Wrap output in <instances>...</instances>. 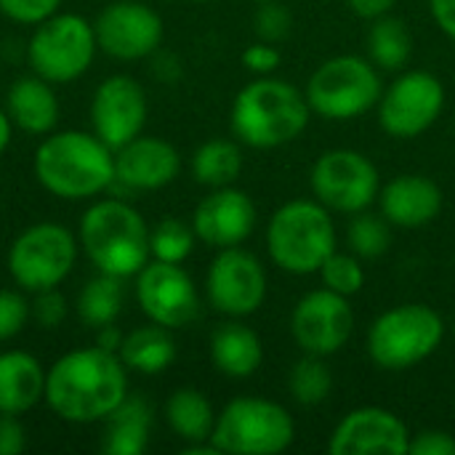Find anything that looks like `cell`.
<instances>
[{
    "label": "cell",
    "instance_id": "cell-12",
    "mask_svg": "<svg viewBox=\"0 0 455 455\" xmlns=\"http://www.w3.org/2000/svg\"><path fill=\"white\" fill-rule=\"evenodd\" d=\"M445 107L440 77L427 69L400 75L379 99V123L392 139H416L427 133Z\"/></svg>",
    "mask_w": 455,
    "mask_h": 455
},
{
    "label": "cell",
    "instance_id": "cell-10",
    "mask_svg": "<svg viewBox=\"0 0 455 455\" xmlns=\"http://www.w3.org/2000/svg\"><path fill=\"white\" fill-rule=\"evenodd\" d=\"M77 251L80 243L67 227L56 221H40L27 227L11 243L5 264L21 291L37 293L45 288H59L69 277Z\"/></svg>",
    "mask_w": 455,
    "mask_h": 455
},
{
    "label": "cell",
    "instance_id": "cell-2",
    "mask_svg": "<svg viewBox=\"0 0 455 455\" xmlns=\"http://www.w3.org/2000/svg\"><path fill=\"white\" fill-rule=\"evenodd\" d=\"M40 187L61 200H91L115 184V149L93 131H51L35 149Z\"/></svg>",
    "mask_w": 455,
    "mask_h": 455
},
{
    "label": "cell",
    "instance_id": "cell-36",
    "mask_svg": "<svg viewBox=\"0 0 455 455\" xmlns=\"http://www.w3.org/2000/svg\"><path fill=\"white\" fill-rule=\"evenodd\" d=\"M67 315H69V304H67V299H64V293L59 288L37 291L32 304H29V320H35L45 331L59 328L67 320Z\"/></svg>",
    "mask_w": 455,
    "mask_h": 455
},
{
    "label": "cell",
    "instance_id": "cell-48",
    "mask_svg": "<svg viewBox=\"0 0 455 455\" xmlns=\"http://www.w3.org/2000/svg\"><path fill=\"white\" fill-rule=\"evenodd\" d=\"M256 3H267V0H256Z\"/></svg>",
    "mask_w": 455,
    "mask_h": 455
},
{
    "label": "cell",
    "instance_id": "cell-44",
    "mask_svg": "<svg viewBox=\"0 0 455 455\" xmlns=\"http://www.w3.org/2000/svg\"><path fill=\"white\" fill-rule=\"evenodd\" d=\"M397 0H347V5L360 16V19H379V16H384V13H389L392 11V5H395Z\"/></svg>",
    "mask_w": 455,
    "mask_h": 455
},
{
    "label": "cell",
    "instance_id": "cell-30",
    "mask_svg": "<svg viewBox=\"0 0 455 455\" xmlns=\"http://www.w3.org/2000/svg\"><path fill=\"white\" fill-rule=\"evenodd\" d=\"M411 51H413V40L403 19L389 16V13L373 19L368 29V53L376 67L387 72H397L408 64Z\"/></svg>",
    "mask_w": 455,
    "mask_h": 455
},
{
    "label": "cell",
    "instance_id": "cell-35",
    "mask_svg": "<svg viewBox=\"0 0 455 455\" xmlns=\"http://www.w3.org/2000/svg\"><path fill=\"white\" fill-rule=\"evenodd\" d=\"M253 29H256L259 40H264V43H280V40H285L291 35L293 16L277 0H267V3H261V8L253 16Z\"/></svg>",
    "mask_w": 455,
    "mask_h": 455
},
{
    "label": "cell",
    "instance_id": "cell-6",
    "mask_svg": "<svg viewBox=\"0 0 455 455\" xmlns=\"http://www.w3.org/2000/svg\"><path fill=\"white\" fill-rule=\"evenodd\" d=\"M296 440L291 413L264 397H235L216 416L211 443L229 455H277Z\"/></svg>",
    "mask_w": 455,
    "mask_h": 455
},
{
    "label": "cell",
    "instance_id": "cell-18",
    "mask_svg": "<svg viewBox=\"0 0 455 455\" xmlns=\"http://www.w3.org/2000/svg\"><path fill=\"white\" fill-rule=\"evenodd\" d=\"M331 455H405L411 432L400 416L387 408H357L339 421L328 443Z\"/></svg>",
    "mask_w": 455,
    "mask_h": 455
},
{
    "label": "cell",
    "instance_id": "cell-42",
    "mask_svg": "<svg viewBox=\"0 0 455 455\" xmlns=\"http://www.w3.org/2000/svg\"><path fill=\"white\" fill-rule=\"evenodd\" d=\"M155 59H152V72H155V77L157 80H163V83H173V80H179L181 77V61L173 56V53H165V51H155L152 53Z\"/></svg>",
    "mask_w": 455,
    "mask_h": 455
},
{
    "label": "cell",
    "instance_id": "cell-40",
    "mask_svg": "<svg viewBox=\"0 0 455 455\" xmlns=\"http://www.w3.org/2000/svg\"><path fill=\"white\" fill-rule=\"evenodd\" d=\"M413 455H455V437L443 429H424L411 437Z\"/></svg>",
    "mask_w": 455,
    "mask_h": 455
},
{
    "label": "cell",
    "instance_id": "cell-46",
    "mask_svg": "<svg viewBox=\"0 0 455 455\" xmlns=\"http://www.w3.org/2000/svg\"><path fill=\"white\" fill-rule=\"evenodd\" d=\"M11 133H13V123H11L8 112H5V107H0V155L8 149V144H11Z\"/></svg>",
    "mask_w": 455,
    "mask_h": 455
},
{
    "label": "cell",
    "instance_id": "cell-23",
    "mask_svg": "<svg viewBox=\"0 0 455 455\" xmlns=\"http://www.w3.org/2000/svg\"><path fill=\"white\" fill-rule=\"evenodd\" d=\"M45 400V368L21 349L0 352V413L24 416Z\"/></svg>",
    "mask_w": 455,
    "mask_h": 455
},
{
    "label": "cell",
    "instance_id": "cell-24",
    "mask_svg": "<svg viewBox=\"0 0 455 455\" xmlns=\"http://www.w3.org/2000/svg\"><path fill=\"white\" fill-rule=\"evenodd\" d=\"M211 360L216 371L227 379H251L264 363V344L253 328L232 317L213 331Z\"/></svg>",
    "mask_w": 455,
    "mask_h": 455
},
{
    "label": "cell",
    "instance_id": "cell-27",
    "mask_svg": "<svg viewBox=\"0 0 455 455\" xmlns=\"http://www.w3.org/2000/svg\"><path fill=\"white\" fill-rule=\"evenodd\" d=\"M165 419L173 435L184 443H208L216 427V411L211 400L192 387H181L168 397Z\"/></svg>",
    "mask_w": 455,
    "mask_h": 455
},
{
    "label": "cell",
    "instance_id": "cell-29",
    "mask_svg": "<svg viewBox=\"0 0 455 455\" xmlns=\"http://www.w3.org/2000/svg\"><path fill=\"white\" fill-rule=\"evenodd\" d=\"M243 173V149L229 139H211L192 155V176L197 184L219 189L232 187Z\"/></svg>",
    "mask_w": 455,
    "mask_h": 455
},
{
    "label": "cell",
    "instance_id": "cell-25",
    "mask_svg": "<svg viewBox=\"0 0 455 455\" xmlns=\"http://www.w3.org/2000/svg\"><path fill=\"white\" fill-rule=\"evenodd\" d=\"M107 432L101 451L107 455H141L149 445L152 408L141 397H125L104 421Z\"/></svg>",
    "mask_w": 455,
    "mask_h": 455
},
{
    "label": "cell",
    "instance_id": "cell-32",
    "mask_svg": "<svg viewBox=\"0 0 455 455\" xmlns=\"http://www.w3.org/2000/svg\"><path fill=\"white\" fill-rule=\"evenodd\" d=\"M195 240H197V235L189 224L168 216L155 229H149V253L157 261L184 264L195 248Z\"/></svg>",
    "mask_w": 455,
    "mask_h": 455
},
{
    "label": "cell",
    "instance_id": "cell-26",
    "mask_svg": "<svg viewBox=\"0 0 455 455\" xmlns=\"http://www.w3.org/2000/svg\"><path fill=\"white\" fill-rule=\"evenodd\" d=\"M120 360L125 363L128 371L144 373V376H157L165 368L173 365L176 360V341L171 336V328H163L157 323L133 328L120 347Z\"/></svg>",
    "mask_w": 455,
    "mask_h": 455
},
{
    "label": "cell",
    "instance_id": "cell-14",
    "mask_svg": "<svg viewBox=\"0 0 455 455\" xmlns=\"http://www.w3.org/2000/svg\"><path fill=\"white\" fill-rule=\"evenodd\" d=\"M136 304L163 328H184L200 315V296L195 280L181 264L149 259L136 275Z\"/></svg>",
    "mask_w": 455,
    "mask_h": 455
},
{
    "label": "cell",
    "instance_id": "cell-19",
    "mask_svg": "<svg viewBox=\"0 0 455 455\" xmlns=\"http://www.w3.org/2000/svg\"><path fill=\"white\" fill-rule=\"evenodd\" d=\"M192 229L197 240L219 251L243 245L256 229V205L243 189L219 187L197 203Z\"/></svg>",
    "mask_w": 455,
    "mask_h": 455
},
{
    "label": "cell",
    "instance_id": "cell-38",
    "mask_svg": "<svg viewBox=\"0 0 455 455\" xmlns=\"http://www.w3.org/2000/svg\"><path fill=\"white\" fill-rule=\"evenodd\" d=\"M61 8V0H0V13L16 24L35 27L43 19L53 16Z\"/></svg>",
    "mask_w": 455,
    "mask_h": 455
},
{
    "label": "cell",
    "instance_id": "cell-39",
    "mask_svg": "<svg viewBox=\"0 0 455 455\" xmlns=\"http://www.w3.org/2000/svg\"><path fill=\"white\" fill-rule=\"evenodd\" d=\"M243 64H245L251 72H256V75H269V72H275V69L283 64V56H280V51L275 48V43L259 40V43H251V45L243 51Z\"/></svg>",
    "mask_w": 455,
    "mask_h": 455
},
{
    "label": "cell",
    "instance_id": "cell-31",
    "mask_svg": "<svg viewBox=\"0 0 455 455\" xmlns=\"http://www.w3.org/2000/svg\"><path fill=\"white\" fill-rule=\"evenodd\" d=\"M288 389H291V397H293L299 405H304V408H312V405L325 403L328 395H331V389H333V373H331L325 357L304 355V357L291 368Z\"/></svg>",
    "mask_w": 455,
    "mask_h": 455
},
{
    "label": "cell",
    "instance_id": "cell-5",
    "mask_svg": "<svg viewBox=\"0 0 455 455\" xmlns=\"http://www.w3.org/2000/svg\"><path fill=\"white\" fill-rule=\"evenodd\" d=\"M269 259L291 275H315L336 251V227L317 200H291L280 205L267 227Z\"/></svg>",
    "mask_w": 455,
    "mask_h": 455
},
{
    "label": "cell",
    "instance_id": "cell-7",
    "mask_svg": "<svg viewBox=\"0 0 455 455\" xmlns=\"http://www.w3.org/2000/svg\"><path fill=\"white\" fill-rule=\"evenodd\" d=\"M445 339L443 317L427 304H400L368 331V355L379 368L405 371L437 352Z\"/></svg>",
    "mask_w": 455,
    "mask_h": 455
},
{
    "label": "cell",
    "instance_id": "cell-1",
    "mask_svg": "<svg viewBox=\"0 0 455 455\" xmlns=\"http://www.w3.org/2000/svg\"><path fill=\"white\" fill-rule=\"evenodd\" d=\"M128 397V368L101 347L72 349L45 371V405L69 424H99Z\"/></svg>",
    "mask_w": 455,
    "mask_h": 455
},
{
    "label": "cell",
    "instance_id": "cell-4",
    "mask_svg": "<svg viewBox=\"0 0 455 455\" xmlns=\"http://www.w3.org/2000/svg\"><path fill=\"white\" fill-rule=\"evenodd\" d=\"M77 243L96 272L136 277L152 259L144 216L123 200H99L85 208L77 224Z\"/></svg>",
    "mask_w": 455,
    "mask_h": 455
},
{
    "label": "cell",
    "instance_id": "cell-20",
    "mask_svg": "<svg viewBox=\"0 0 455 455\" xmlns=\"http://www.w3.org/2000/svg\"><path fill=\"white\" fill-rule=\"evenodd\" d=\"M181 155L157 136H136L115 152V184L125 192H155L176 181Z\"/></svg>",
    "mask_w": 455,
    "mask_h": 455
},
{
    "label": "cell",
    "instance_id": "cell-37",
    "mask_svg": "<svg viewBox=\"0 0 455 455\" xmlns=\"http://www.w3.org/2000/svg\"><path fill=\"white\" fill-rule=\"evenodd\" d=\"M29 323V301L19 291H0V344L16 339Z\"/></svg>",
    "mask_w": 455,
    "mask_h": 455
},
{
    "label": "cell",
    "instance_id": "cell-34",
    "mask_svg": "<svg viewBox=\"0 0 455 455\" xmlns=\"http://www.w3.org/2000/svg\"><path fill=\"white\" fill-rule=\"evenodd\" d=\"M317 275L323 280V288H328V291H333L339 296H347V299L357 296L363 291V285H365V269H363V264L355 256L339 253V251H333L325 259V264L320 267Z\"/></svg>",
    "mask_w": 455,
    "mask_h": 455
},
{
    "label": "cell",
    "instance_id": "cell-21",
    "mask_svg": "<svg viewBox=\"0 0 455 455\" xmlns=\"http://www.w3.org/2000/svg\"><path fill=\"white\" fill-rule=\"evenodd\" d=\"M381 216L400 229H421L443 211V189L421 173H403L379 192Z\"/></svg>",
    "mask_w": 455,
    "mask_h": 455
},
{
    "label": "cell",
    "instance_id": "cell-43",
    "mask_svg": "<svg viewBox=\"0 0 455 455\" xmlns=\"http://www.w3.org/2000/svg\"><path fill=\"white\" fill-rule=\"evenodd\" d=\"M432 8V19L437 21V27L455 40V0H429Z\"/></svg>",
    "mask_w": 455,
    "mask_h": 455
},
{
    "label": "cell",
    "instance_id": "cell-47",
    "mask_svg": "<svg viewBox=\"0 0 455 455\" xmlns=\"http://www.w3.org/2000/svg\"><path fill=\"white\" fill-rule=\"evenodd\" d=\"M195 3H205V0H195Z\"/></svg>",
    "mask_w": 455,
    "mask_h": 455
},
{
    "label": "cell",
    "instance_id": "cell-8",
    "mask_svg": "<svg viewBox=\"0 0 455 455\" xmlns=\"http://www.w3.org/2000/svg\"><path fill=\"white\" fill-rule=\"evenodd\" d=\"M99 51L93 24L77 13H53L35 24L27 43L29 69L48 83H72L88 72Z\"/></svg>",
    "mask_w": 455,
    "mask_h": 455
},
{
    "label": "cell",
    "instance_id": "cell-16",
    "mask_svg": "<svg viewBox=\"0 0 455 455\" xmlns=\"http://www.w3.org/2000/svg\"><path fill=\"white\" fill-rule=\"evenodd\" d=\"M355 331V312L347 296L328 288L307 293L291 317V333L304 355L331 357L344 349Z\"/></svg>",
    "mask_w": 455,
    "mask_h": 455
},
{
    "label": "cell",
    "instance_id": "cell-45",
    "mask_svg": "<svg viewBox=\"0 0 455 455\" xmlns=\"http://www.w3.org/2000/svg\"><path fill=\"white\" fill-rule=\"evenodd\" d=\"M123 333L117 331V325L115 323H109V325H104V328H96V347H101V349H107V352H120V347H123Z\"/></svg>",
    "mask_w": 455,
    "mask_h": 455
},
{
    "label": "cell",
    "instance_id": "cell-28",
    "mask_svg": "<svg viewBox=\"0 0 455 455\" xmlns=\"http://www.w3.org/2000/svg\"><path fill=\"white\" fill-rule=\"evenodd\" d=\"M123 301H125V277L99 272L77 293L75 312L88 328H104L120 317Z\"/></svg>",
    "mask_w": 455,
    "mask_h": 455
},
{
    "label": "cell",
    "instance_id": "cell-15",
    "mask_svg": "<svg viewBox=\"0 0 455 455\" xmlns=\"http://www.w3.org/2000/svg\"><path fill=\"white\" fill-rule=\"evenodd\" d=\"M99 48L117 61H139L160 51L163 19L144 0H115L93 21Z\"/></svg>",
    "mask_w": 455,
    "mask_h": 455
},
{
    "label": "cell",
    "instance_id": "cell-22",
    "mask_svg": "<svg viewBox=\"0 0 455 455\" xmlns=\"http://www.w3.org/2000/svg\"><path fill=\"white\" fill-rule=\"evenodd\" d=\"M5 112H8L13 128L32 133V136H48L59 125L61 107H59L53 83H48L32 72V75L11 83V88L5 93Z\"/></svg>",
    "mask_w": 455,
    "mask_h": 455
},
{
    "label": "cell",
    "instance_id": "cell-17",
    "mask_svg": "<svg viewBox=\"0 0 455 455\" xmlns=\"http://www.w3.org/2000/svg\"><path fill=\"white\" fill-rule=\"evenodd\" d=\"M147 117L149 101L139 80L128 75H112L96 85L91 99V125L109 149L117 152L141 136Z\"/></svg>",
    "mask_w": 455,
    "mask_h": 455
},
{
    "label": "cell",
    "instance_id": "cell-3",
    "mask_svg": "<svg viewBox=\"0 0 455 455\" xmlns=\"http://www.w3.org/2000/svg\"><path fill=\"white\" fill-rule=\"evenodd\" d=\"M309 117V101L296 85L261 75L235 96L229 125L245 147L275 149L296 141L307 131Z\"/></svg>",
    "mask_w": 455,
    "mask_h": 455
},
{
    "label": "cell",
    "instance_id": "cell-11",
    "mask_svg": "<svg viewBox=\"0 0 455 455\" xmlns=\"http://www.w3.org/2000/svg\"><path fill=\"white\" fill-rule=\"evenodd\" d=\"M312 192L328 211L357 216L379 200V168L357 149H331L312 168Z\"/></svg>",
    "mask_w": 455,
    "mask_h": 455
},
{
    "label": "cell",
    "instance_id": "cell-13",
    "mask_svg": "<svg viewBox=\"0 0 455 455\" xmlns=\"http://www.w3.org/2000/svg\"><path fill=\"white\" fill-rule=\"evenodd\" d=\"M205 296L211 307L227 317H251L267 299V272L251 251L240 245L221 248L211 261Z\"/></svg>",
    "mask_w": 455,
    "mask_h": 455
},
{
    "label": "cell",
    "instance_id": "cell-41",
    "mask_svg": "<svg viewBox=\"0 0 455 455\" xmlns=\"http://www.w3.org/2000/svg\"><path fill=\"white\" fill-rule=\"evenodd\" d=\"M27 448V432L21 416L0 413V455H19Z\"/></svg>",
    "mask_w": 455,
    "mask_h": 455
},
{
    "label": "cell",
    "instance_id": "cell-33",
    "mask_svg": "<svg viewBox=\"0 0 455 455\" xmlns=\"http://www.w3.org/2000/svg\"><path fill=\"white\" fill-rule=\"evenodd\" d=\"M349 245L360 259H379L389 251L392 245V232H389V221L384 216L376 213H357V219L349 224Z\"/></svg>",
    "mask_w": 455,
    "mask_h": 455
},
{
    "label": "cell",
    "instance_id": "cell-9",
    "mask_svg": "<svg viewBox=\"0 0 455 455\" xmlns=\"http://www.w3.org/2000/svg\"><path fill=\"white\" fill-rule=\"evenodd\" d=\"M381 93V77L368 59L333 56L312 72L304 96L315 115L341 123L363 117L379 104Z\"/></svg>",
    "mask_w": 455,
    "mask_h": 455
}]
</instances>
